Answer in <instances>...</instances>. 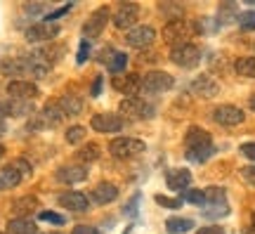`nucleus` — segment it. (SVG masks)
Returning <instances> with one entry per match:
<instances>
[{
	"label": "nucleus",
	"instance_id": "f257e3e1",
	"mask_svg": "<svg viewBox=\"0 0 255 234\" xmlns=\"http://www.w3.org/2000/svg\"><path fill=\"white\" fill-rule=\"evenodd\" d=\"M201 31V26L196 24V21H189V19H177V21H165L163 26V40L165 43H170L173 47L177 45H184V43H189L191 36H196Z\"/></svg>",
	"mask_w": 255,
	"mask_h": 234
},
{
	"label": "nucleus",
	"instance_id": "f03ea898",
	"mask_svg": "<svg viewBox=\"0 0 255 234\" xmlns=\"http://www.w3.org/2000/svg\"><path fill=\"white\" fill-rule=\"evenodd\" d=\"M146 149V144L135 137H116L109 142V152L116 159H135Z\"/></svg>",
	"mask_w": 255,
	"mask_h": 234
},
{
	"label": "nucleus",
	"instance_id": "7ed1b4c3",
	"mask_svg": "<svg viewBox=\"0 0 255 234\" xmlns=\"http://www.w3.org/2000/svg\"><path fill=\"white\" fill-rule=\"evenodd\" d=\"M175 85V78L165 71H146L142 76V88L139 92H149V95H158V92L170 90Z\"/></svg>",
	"mask_w": 255,
	"mask_h": 234
},
{
	"label": "nucleus",
	"instance_id": "20e7f679",
	"mask_svg": "<svg viewBox=\"0 0 255 234\" xmlns=\"http://www.w3.org/2000/svg\"><path fill=\"white\" fill-rule=\"evenodd\" d=\"M170 62L177 64V66H182V69H194V66H199V62H201L199 45L184 43V45L173 47V50H170Z\"/></svg>",
	"mask_w": 255,
	"mask_h": 234
},
{
	"label": "nucleus",
	"instance_id": "39448f33",
	"mask_svg": "<svg viewBox=\"0 0 255 234\" xmlns=\"http://www.w3.org/2000/svg\"><path fill=\"white\" fill-rule=\"evenodd\" d=\"M121 114L132 121H144V118H151L154 116V107L146 104L142 97H126L121 102Z\"/></svg>",
	"mask_w": 255,
	"mask_h": 234
},
{
	"label": "nucleus",
	"instance_id": "423d86ee",
	"mask_svg": "<svg viewBox=\"0 0 255 234\" xmlns=\"http://www.w3.org/2000/svg\"><path fill=\"white\" fill-rule=\"evenodd\" d=\"M24 36H26L28 43H47V40H55V38L59 36V26L43 19V21L31 24V26L24 31Z\"/></svg>",
	"mask_w": 255,
	"mask_h": 234
},
{
	"label": "nucleus",
	"instance_id": "0eeeda50",
	"mask_svg": "<svg viewBox=\"0 0 255 234\" xmlns=\"http://www.w3.org/2000/svg\"><path fill=\"white\" fill-rule=\"evenodd\" d=\"M137 19H139V5L137 2H121L114 12V26L130 31V28H135Z\"/></svg>",
	"mask_w": 255,
	"mask_h": 234
},
{
	"label": "nucleus",
	"instance_id": "6e6552de",
	"mask_svg": "<svg viewBox=\"0 0 255 234\" xmlns=\"http://www.w3.org/2000/svg\"><path fill=\"white\" fill-rule=\"evenodd\" d=\"M107 21H109V9L107 7H100L97 12H92L90 19L83 24V40H92V38L102 36Z\"/></svg>",
	"mask_w": 255,
	"mask_h": 234
},
{
	"label": "nucleus",
	"instance_id": "1a4fd4ad",
	"mask_svg": "<svg viewBox=\"0 0 255 234\" xmlns=\"http://www.w3.org/2000/svg\"><path fill=\"white\" fill-rule=\"evenodd\" d=\"M90 126H92V130H97V133H119V130H123L126 121H123V116H119V114L104 111V114H95V116H92Z\"/></svg>",
	"mask_w": 255,
	"mask_h": 234
},
{
	"label": "nucleus",
	"instance_id": "9d476101",
	"mask_svg": "<svg viewBox=\"0 0 255 234\" xmlns=\"http://www.w3.org/2000/svg\"><path fill=\"white\" fill-rule=\"evenodd\" d=\"M114 90L116 92H123L126 97H137V92L142 88V76H137V73H119V76H114Z\"/></svg>",
	"mask_w": 255,
	"mask_h": 234
},
{
	"label": "nucleus",
	"instance_id": "9b49d317",
	"mask_svg": "<svg viewBox=\"0 0 255 234\" xmlns=\"http://www.w3.org/2000/svg\"><path fill=\"white\" fill-rule=\"evenodd\" d=\"M244 118H246V114L239 107H234V104H222V107H218L213 111V121L220 123V126H227V128L244 123Z\"/></svg>",
	"mask_w": 255,
	"mask_h": 234
},
{
	"label": "nucleus",
	"instance_id": "f8f14e48",
	"mask_svg": "<svg viewBox=\"0 0 255 234\" xmlns=\"http://www.w3.org/2000/svg\"><path fill=\"white\" fill-rule=\"evenodd\" d=\"M57 204L66 211H71V213H85L88 206H90V199L81 194V192H64L57 197Z\"/></svg>",
	"mask_w": 255,
	"mask_h": 234
},
{
	"label": "nucleus",
	"instance_id": "ddd939ff",
	"mask_svg": "<svg viewBox=\"0 0 255 234\" xmlns=\"http://www.w3.org/2000/svg\"><path fill=\"white\" fill-rule=\"evenodd\" d=\"M156 38V31L151 26H135L130 28L126 33V43L130 47H137V50H142V47H149L154 43Z\"/></svg>",
	"mask_w": 255,
	"mask_h": 234
},
{
	"label": "nucleus",
	"instance_id": "4468645a",
	"mask_svg": "<svg viewBox=\"0 0 255 234\" xmlns=\"http://www.w3.org/2000/svg\"><path fill=\"white\" fill-rule=\"evenodd\" d=\"M57 182H62V185H78V182H85L88 180V168H83V166H59L55 173Z\"/></svg>",
	"mask_w": 255,
	"mask_h": 234
},
{
	"label": "nucleus",
	"instance_id": "2eb2a0df",
	"mask_svg": "<svg viewBox=\"0 0 255 234\" xmlns=\"http://www.w3.org/2000/svg\"><path fill=\"white\" fill-rule=\"evenodd\" d=\"M7 95L12 99H24V102H31V99L38 95V85L31 81H9L7 83Z\"/></svg>",
	"mask_w": 255,
	"mask_h": 234
},
{
	"label": "nucleus",
	"instance_id": "dca6fc26",
	"mask_svg": "<svg viewBox=\"0 0 255 234\" xmlns=\"http://www.w3.org/2000/svg\"><path fill=\"white\" fill-rule=\"evenodd\" d=\"M92 204H111V201H116L119 199V187L116 185H111V182H100V185H95L90 192V197H88Z\"/></svg>",
	"mask_w": 255,
	"mask_h": 234
},
{
	"label": "nucleus",
	"instance_id": "f3484780",
	"mask_svg": "<svg viewBox=\"0 0 255 234\" xmlns=\"http://www.w3.org/2000/svg\"><path fill=\"white\" fill-rule=\"evenodd\" d=\"M165 185L173 192H187V187L191 185V171H187V168H170L165 173Z\"/></svg>",
	"mask_w": 255,
	"mask_h": 234
},
{
	"label": "nucleus",
	"instance_id": "a211bd4d",
	"mask_svg": "<svg viewBox=\"0 0 255 234\" xmlns=\"http://www.w3.org/2000/svg\"><path fill=\"white\" fill-rule=\"evenodd\" d=\"M191 92H196L199 97H215V95L220 92V85H218V81H215L213 76L201 73L199 78L191 83Z\"/></svg>",
	"mask_w": 255,
	"mask_h": 234
},
{
	"label": "nucleus",
	"instance_id": "6ab92c4d",
	"mask_svg": "<svg viewBox=\"0 0 255 234\" xmlns=\"http://www.w3.org/2000/svg\"><path fill=\"white\" fill-rule=\"evenodd\" d=\"M62 118H64V114H62V109H59V104H52V102H50V104L38 114L33 126L36 128H50V126H57Z\"/></svg>",
	"mask_w": 255,
	"mask_h": 234
},
{
	"label": "nucleus",
	"instance_id": "aec40b11",
	"mask_svg": "<svg viewBox=\"0 0 255 234\" xmlns=\"http://www.w3.org/2000/svg\"><path fill=\"white\" fill-rule=\"evenodd\" d=\"M184 144H187V149H196V147H208L213 144V137H210L208 130H203L199 126H191L187 130V135H184Z\"/></svg>",
	"mask_w": 255,
	"mask_h": 234
},
{
	"label": "nucleus",
	"instance_id": "412c9836",
	"mask_svg": "<svg viewBox=\"0 0 255 234\" xmlns=\"http://www.w3.org/2000/svg\"><path fill=\"white\" fill-rule=\"evenodd\" d=\"M21 178H24V175L19 173V168L14 166V163H9V166H5V168H0V192L17 187L19 182H21Z\"/></svg>",
	"mask_w": 255,
	"mask_h": 234
},
{
	"label": "nucleus",
	"instance_id": "4be33fe9",
	"mask_svg": "<svg viewBox=\"0 0 255 234\" xmlns=\"http://www.w3.org/2000/svg\"><path fill=\"white\" fill-rule=\"evenodd\" d=\"M0 71L5 76H19V73H28V59L26 57H12L0 64Z\"/></svg>",
	"mask_w": 255,
	"mask_h": 234
},
{
	"label": "nucleus",
	"instance_id": "5701e85b",
	"mask_svg": "<svg viewBox=\"0 0 255 234\" xmlns=\"http://www.w3.org/2000/svg\"><path fill=\"white\" fill-rule=\"evenodd\" d=\"M38 208V199L36 197H21L17 201H12V213L14 218H28V213H33Z\"/></svg>",
	"mask_w": 255,
	"mask_h": 234
},
{
	"label": "nucleus",
	"instance_id": "b1692460",
	"mask_svg": "<svg viewBox=\"0 0 255 234\" xmlns=\"http://www.w3.org/2000/svg\"><path fill=\"white\" fill-rule=\"evenodd\" d=\"M7 234H36V223L31 218H12L7 223Z\"/></svg>",
	"mask_w": 255,
	"mask_h": 234
},
{
	"label": "nucleus",
	"instance_id": "393cba45",
	"mask_svg": "<svg viewBox=\"0 0 255 234\" xmlns=\"http://www.w3.org/2000/svg\"><path fill=\"white\" fill-rule=\"evenodd\" d=\"M57 104H59L64 116H78V114H83V102L76 95H64Z\"/></svg>",
	"mask_w": 255,
	"mask_h": 234
},
{
	"label": "nucleus",
	"instance_id": "a878e982",
	"mask_svg": "<svg viewBox=\"0 0 255 234\" xmlns=\"http://www.w3.org/2000/svg\"><path fill=\"white\" fill-rule=\"evenodd\" d=\"M158 12H161L168 21L184 19V7L180 5V2H158Z\"/></svg>",
	"mask_w": 255,
	"mask_h": 234
},
{
	"label": "nucleus",
	"instance_id": "bb28decb",
	"mask_svg": "<svg viewBox=\"0 0 255 234\" xmlns=\"http://www.w3.org/2000/svg\"><path fill=\"white\" fill-rule=\"evenodd\" d=\"M191 227H194V223H191L189 218H168V220H165V230L170 234L191 232Z\"/></svg>",
	"mask_w": 255,
	"mask_h": 234
},
{
	"label": "nucleus",
	"instance_id": "cd10ccee",
	"mask_svg": "<svg viewBox=\"0 0 255 234\" xmlns=\"http://www.w3.org/2000/svg\"><path fill=\"white\" fill-rule=\"evenodd\" d=\"M7 104V114L9 116H28V114H33L36 109L31 102H24V99H12V102H5Z\"/></svg>",
	"mask_w": 255,
	"mask_h": 234
},
{
	"label": "nucleus",
	"instance_id": "c85d7f7f",
	"mask_svg": "<svg viewBox=\"0 0 255 234\" xmlns=\"http://www.w3.org/2000/svg\"><path fill=\"white\" fill-rule=\"evenodd\" d=\"M97 159H100V147L95 142L85 144L83 149L76 152V161H81V163H92V161H97Z\"/></svg>",
	"mask_w": 255,
	"mask_h": 234
},
{
	"label": "nucleus",
	"instance_id": "c756f323",
	"mask_svg": "<svg viewBox=\"0 0 255 234\" xmlns=\"http://www.w3.org/2000/svg\"><path fill=\"white\" fill-rule=\"evenodd\" d=\"M234 69L244 78H255V57H241V59H237Z\"/></svg>",
	"mask_w": 255,
	"mask_h": 234
},
{
	"label": "nucleus",
	"instance_id": "7c9ffc66",
	"mask_svg": "<svg viewBox=\"0 0 255 234\" xmlns=\"http://www.w3.org/2000/svg\"><path fill=\"white\" fill-rule=\"evenodd\" d=\"M213 154H215V149H213V144H208V147H196V149H187V159H189L191 163H203V161H208Z\"/></svg>",
	"mask_w": 255,
	"mask_h": 234
},
{
	"label": "nucleus",
	"instance_id": "2f4dec72",
	"mask_svg": "<svg viewBox=\"0 0 255 234\" xmlns=\"http://www.w3.org/2000/svg\"><path fill=\"white\" fill-rule=\"evenodd\" d=\"M203 192H206V204H210V206L225 204V199H227L225 187H208V189H203Z\"/></svg>",
	"mask_w": 255,
	"mask_h": 234
},
{
	"label": "nucleus",
	"instance_id": "473e14b6",
	"mask_svg": "<svg viewBox=\"0 0 255 234\" xmlns=\"http://www.w3.org/2000/svg\"><path fill=\"white\" fill-rule=\"evenodd\" d=\"M126 66H128V54L114 52V57H111V62H109V71L119 76V73H126Z\"/></svg>",
	"mask_w": 255,
	"mask_h": 234
},
{
	"label": "nucleus",
	"instance_id": "72a5a7b5",
	"mask_svg": "<svg viewBox=\"0 0 255 234\" xmlns=\"http://www.w3.org/2000/svg\"><path fill=\"white\" fill-rule=\"evenodd\" d=\"M182 201H189L194 206H206V192L203 189H187V192H182Z\"/></svg>",
	"mask_w": 255,
	"mask_h": 234
},
{
	"label": "nucleus",
	"instance_id": "f704fd0d",
	"mask_svg": "<svg viewBox=\"0 0 255 234\" xmlns=\"http://www.w3.org/2000/svg\"><path fill=\"white\" fill-rule=\"evenodd\" d=\"M85 135H88V130L83 126H71L69 130H66V142L69 144H78L85 140Z\"/></svg>",
	"mask_w": 255,
	"mask_h": 234
},
{
	"label": "nucleus",
	"instance_id": "c9c22d12",
	"mask_svg": "<svg viewBox=\"0 0 255 234\" xmlns=\"http://www.w3.org/2000/svg\"><path fill=\"white\" fill-rule=\"evenodd\" d=\"M38 220H43V223H52V225H66V218L55 213V211H40L38 213Z\"/></svg>",
	"mask_w": 255,
	"mask_h": 234
},
{
	"label": "nucleus",
	"instance_id": "e433bc0d",
	"mask_svg": "<svg viewBox=\"0 0 255 234\" xmlns=\"http://www.w3.org/2000/svg\"><path fill=\"white\" fill-rule=\"evenodd\" d=\"M237 19H239V26L244 31H253L255 28V12H241Z\"/></svg>",
	"mask_w": 255,
	"mask_h": 234
},
{
	"label": "nucleus",
	"instance_id": "4c0bfd02",
	"mask_svg": "<svg viewBox=\"0 0 255 234\" xmlns=\"http://www.w3.org/2000/svg\"><path fill=\"white\" fill-rule=\"evenodd\" d=\"M156 204H161V206L163 208H180L182 206V199H170V197H163V194H156Z\"/></svg>",
	"mask_w": 255,
	"mask_h": 234
},
{
	"label": "nucleus",
	"instance_id": "58836bf2",
	"mask_svg": "<svg viewBox=\"0 0 255 234\" xmlns=\"http://www.w3.org/2000/svg\"><path fill=\"white\" fill-rule=\"evenodd\" d=\"M88 57H90V40H81V47H78V57H76V59H78V64H83Z\"/></svg>",
	"mask_w": 255,
	"mask_h": 234
},
{
	"label": "nucleus",
	"instance_id": "ea45409f",
	"mask_svg": "<svg viewBox=\"0 0 255 234\" xmlns=\"http://www.w3.org/2000/svg\"><path fill=\"white\" fill-rule=\"evenodd\" d=\"M229 208L227 206H220V208H203V216L206 218H220V216H227Z\"/></svg>",
	"mask_w": 255,
	"mask_h": 234
},
{
	"label": "nucleus",
	"instance_id": "a19ab883",
	"mask_svg": "<svg viewBox=\"0 0 255 234\" xmlns=\"http://www.w3.org/2000/svg\"><path fill=\"white\" fill-rule=\"evenodd\" d=\"M241 178H244L248 185H253V187H255V163H253V166H246V168H241Z\"/></svg>",
	"mask_w": 255,
	"mask_h": 234
},
{
	"label": "nucleus",
	"instance_id": "79ce46f5",
	"mask_svg": "<svg viewBox=\"0 0 255 234\" xmlns=\"http://www.w3.org/2000/svg\"><path fill=\"white\" fill-rule=\"evenodd\" d=\"M69 9H71V5H62L59 9H55V12H50V14L45 17V21H50V24H55V19H59L62 14H66Z\"/></svg>",
	"mask_w": 255,
	"mask_h": 234
},
{
	"label": "nucleus",
	"instance_id": "37998d69",
	"mask_svg": "<svg viewBox=\"0 0 255 234\" xmlns=\"http://www.w3.org/2000/svg\"><path fill=\"white\" fill-rule=\"evenodd\" d=\"M71 234H100V230L92 225H76L71 230Z\"/></svg>",
	"mask_w": 255,
	"mask_h": 234
},
{
	"label": "nucleus",
	"instance_id": "c03bdc74",
	"mask_svg": "<svg viewBox=\"0 0 255 234\" xmlns=\"http://www.w3.org/2000/svg\"><path fill=\"white\" fill-rule=\"evenodd\" d=\"M241 154H244L246 159H251V161H255V142L241 144Z\"/></svg>",
	"mask_w": 255,
	"mask_h": 234
},
{
	"label": "nucleus",
	"instance_id": "a18cd8bd",
	"mask_svg": "<svg viewBox=\"0 0 255 234\" xmlns=\"http://www.w3.org/2000/svg\"><path fill=\"white\" fill-rule=\"evenodd\" d=\"M196 234H225V230L220 225H206V227H201V230H196Z\"/></svg>",
	"mask_w": 255,
	"mask_h": 234
},
{
	"label": "nucleus",
	"instance_id": "49530a36",
	"mask_svg": "<svg viewBox=\"0 0 255 234\" xmlns=\"http://www.w3.org/2000/svg\"><path fill=\"white\" fill-rule=\"evenodd\" d=\"M24 9H26V12L38 14V12H43V9H45V2H26V5H24Z\"/></svg>",
	"mask_w": 255,
	"mask_h": 234
},
{
	"label": "nucleus",
	"instance_id": "de8ad7c7",
	"mask_svg": "<svg viewBox=\"0 0 255 234\" xmlns=\"http://www.w3.org/2000/svg\"><path fill=\"white\" fill-rule=\"evenodd\" d=\"M137 204H139V194H135V197H132V201H130V206H126V216H135V213H137Z\"/></svg>",
	"mask_w": 255,
	"mask_h": 234
},
{
	"label": "nucleus",
	"instance_id": "09e8293b",
	"mask_svg": "<svg viewBox=\"0 0 255 234\" xmlns=\"http://www.w3.org/2000/svg\"><path fill=\"white\" fill-rule=\"evenodd\" d=\"M14 166L19 168V173H21V175H31V166H28V163L24 161V159H19V161H14Z\"/></svg>",
	"mask_w": 255,
	"mask_h": 234
},
{
	"label": "nucleus",
	"instance_id": "8fccbe9b",
	"mask_svg": "<svg viewBox=\"0 0 255 234\" xmlns=\"http://www.w3.org/2000/svg\"><path fill=\"white\" fill-rule=\"evenodd\" d=\"M102 83H104V78H102V76H97V78H95V83H92V97H100Z\"/></svg>",
	"mask_w": 255,
	"mask_h": 234
},
{
	"label": "nucleus",
	"instance_id": "3c124183",
	"mask_svg": "<svg viewBox=\"0 0 255 234\" xmlns=\"http://www.w3.org/2000/svg\"><path fill=\"white\" fill-rule=\"evenodd\" d=\"M5 116H9V114H7V104H5V102H0V121H2Z\"/></svg>",
	"mask_w": 255,
	"mask_h": 234
},
{
	"label": "nucleus",
	"instance_id": "603ef678",
	"mask_svg": "<svg viewBox=\"0 0 255 234\" xmlns=\"http://www.w3.org/2000/svg\"><path fill=\"white\" fill-rule=\"evenodd\" d=\"M246 234H255V225H251V227H248V232Z\"/></svg>",
	"mask_w": 255,
	"mask_h": 234
},
{
	"label": "nucleus",
	"instance_id": "864d4df0",
	"mask_svg": "<svg viewBox=\"0 0 255 234\" xmlns=\"http://www.w3.org/2000/svg\"><path fill=\"white\" fill-rule=\"evenodd\" d=\"M2 156H5V147L0 144V159H2Z\"/></svg>",
	"mask_w": 255,
	"mask_h": 234
},
{
	"label": "nucleus",
	"instance_id": "5fc2aeb1",
	"mask_svg": "<svg viewBox=\"0 0 255 234\" xmlns=\"http://www.w3.org/2000/svg\"><path fill=\"white\" fill-rule=\"evenodd\" d=\"M251 107H253V109H255V97H253V99H251Z\"/></svg>",
	"mask_w": 255,
	"mask_h": 234
},
{
	"label": "nucleus",
	"instance_id": "6e6d98bb",
	"mask_svg": "<svg viewBox=\"0 0 255 234\" xmlns=\"http://www.w3.org/2000/svg\"><path fill=\"white\" fill-rule=\"evenodd\" d=\"M253 225H255V213H253Z\"/></svg>",
	"mask_w": 255,
	"mask_h": 234
}]
</instances>
